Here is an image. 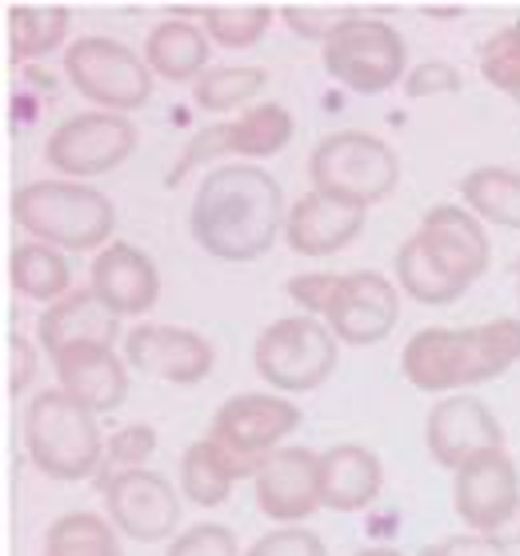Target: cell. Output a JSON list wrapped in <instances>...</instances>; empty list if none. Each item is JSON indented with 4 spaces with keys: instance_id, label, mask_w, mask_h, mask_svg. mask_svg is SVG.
Returning a JSON list of instances; mask_svg holds the SVG:
<instances>
[{
    "instance_id": "cell-27",
    "label": "cell",
    "mask_w": 520,
    "mask_h": 556,
    "mask_svg": "<svg viewBox=\"0 0 520 556\" xmlns=\"http://www.w3.org/2000/svg\"><path fill=\"white\" fill-rule=\"evenodd\" d=\"M229 128H232L229 132L232 156H241V161H265V156H277L292 140L296 116L280 101H261V104H249L237 121H229Z\"/></svg>"
},
{
    "instance_id": "cell-3",
    "label": "cell",
    "mask_w": 520,
    "mask_h": 556,
    "mask_svg": "<svg viewBox=\"0 0 520 556\" xmlns=\"http://www.w3.org/2000/svg\"><path fill=\"white\" fill-rule=\"evenodd\" d=\"M520 361V316H496L472 329H420L405 341L401 372L429 396L477 389Z\"/></svg>"
},
{
    "instance_id": "cell-32",
    "label": "cell",
    "mask_w": 520,
    "mask_h": 556,
    "mask_svg": "<svg viewBox=\"0 0 520 556\" xmlns=\"http://www.w3.org/2000/svg\"><path fill=\"white\" fill-rule=\"evenodd\" d=\"M481 76L496 92H508L520 101V21L496 28L481 45Z\"/></svg>"
},
{
    "instance_id": "cell-34",
    "label": "cell",
    "mask_w": 520,
    "mask_h": 556,
    "mask_svg": "<svg viewBox=\"0 0 520 556\" xmlns=\"http://www.w3.org/2000/svg\"><path fill=\"white\" fill-rule=\"evenodd\" d=\"M165 556H244L241 541L229 525L220 520H201V525H189L173 536V544L165 548Z\"/></svg>"
},
{
    "instance_id": "cell-39",
    "label": "cell",
    "mask_w": 520,
    "mask_h": 556,
    "mask_svg": "<svg viewBox=\"0 0 520 556\" xmlns=\"http://www.w3.org/2000/svg\"><path fill=\"white\" fill-rule=\"evenodd\" d=\"M337 277L341 273H296V277L284 280V292H289V301L308 316H320L325 313V304H329L332 289H337Z\"/></svg>"
},
{
    "instance_id": "cell-17",
    "label": "cell",
    "mask_w": 520,
    "mask_h": 556,
    "mask_svg": "<svg viewBox=\"0 0 520 556\" xmlns=\"http://www.w3.org/2000/svg\"><path fill=\"white\" fill-rule=\"evenodd\" d=\"M256 508L272 525H305L320 501V453L313 448H277L261 460L253 477Z\"/></svg>"
},
{
    "instance_id": "cell-15",
    "label": "cell",
    "mask_w": 520,
    "mask_h": 556,
    "mask_svg": "<svg viewBox=\"0 0 520 556\" xmlns=\"http://www.w3.org/2000/svg\"><path fill=\"white\" fill-rule=\"evenodd\" d=\"M453 508L469 532L493 536L520 517V468L505 448L481 453L453 472Z\"/></svg>"
},
{
    "instance_id": "cell-4",
    "label": "cell",
    "mask_w": 520,
    "mask_h": 556,
    "mask_svg": "<svg viewBox=\"0 0 520 556\" xmlns=\"http://www.w3.org/2000/svg\"><path fill=\"white\" fill-rule=\"evenodd\" d=\"M13 220L28 241H45L61 253H101L113 244L116 204L85 180H28L13 192Z\"/></svg>"
},
{
    "instance_id": "cell-13",
    "label": "cell",
    "mask_w": 520,
    "mask_h": 556,
    "mask_svg": "<svg viewBox=\"0 0 520 556\" xmlns=\"http://www.w3.org/2000/svg\"><path fill=\"white\" fill-rule=\"evenodd\" d=\"M296 429H301V405L292 396H280V392H237V396H229L225 405L216 408L208 437L216 444H225L229 453L261 465L268 453L284 448V441Z\"/></svg>"
},
{
    "instance_id": "cell-8",
    "label": "cell",
    "mask_w": 520,
    "mask_h": 556,
    "mask_svg": "<svg viewBox=\"0 0 520 556\" xmlns=\"http://www.w3.org/2000/svg\"><path fill=\"white\" fill-rule=\"evenodd\" d=\"M320 61H325V73L337 85L360 92V97H377V92H389L393 85H405L408 68H413L401 28L389 25L384 16L368 13L348 16L320 45Z\"/></svg>"
},
{
    "instance_id": "cell-28",
    "label": "cell",
    "mask_w": 520,
    "mask_h": 556,
    "mask_svg": "<svg viewBox=\"0 0 520 556\" xmlns=\"http://www.w3.org/2000/svg\"><path fill=\"white\" fill-rule=\"evenodd\" d=\"M40 556H125V548L104 513H64L45 529Z\"/></svg>"
},
{
    "instance_id": "cell-6",
    "label": "cell",
    "mask_w": 520,
    "mask_h": 556,
    "mask_svg": "<svg viewBox=\"0 0 520 556\" xmlns=\"http://www.w3.org/2000/svg\"><path fill=\"white\" fill-rule=\"evenodd\" d=\"M308 185L320 197L368 208V204L393 197V189L401 185V156L377 132L341 128V132H329L313 144Z\"/></svg>"
},
{
    "instance_id": "cell-40",
    "label": "cell",
    "mask_w": 520,
    "mask_h": 556,
    "mask_svg": "<svg viewBox=\"0 0 520 556\" xmlns=\"http://www.w3.org/2000/svg\"><path fill=\"white\" fill-rule=\"evenodd\" d=\"M37 365H40V344L21 337V332H13V337H9V392H13V396L33 389Z\"/></svg>"
},
{
    "instance_id": "cell-19",
    "label": "cell",
    "mask_w": 520,
    "mask_h": 556,
    "mask_svg": "<svg viewBox=\"0 0 520 556\" xmlns=\"http://www.w3.org/2000/svg\"><path fill=\"white\" fill-rule=\"evenodd\" d=\"M89 289L121 320L125 316H144L156 304V296H161V273H156L153 256L144 253V249H137L132 241H113L92 256Z\"/></svg>"
},
{
    "instance_id": "cell-31",
    "label": "cell",
    "mask_w": 520,
    "mask_h": 556,
    "mask_svg": "<svg viewBox=\"0 0 520 556\" xmlns=\"http://www.w3.org/2000/svg\"><path fill=\"white\" fill-rule=\"evenodd\" d=\"M272 25L268 4H241V9H204L201 28L220 49H253Z\"/></svg>"
},
{
    "instance_id": "cell-2",
    "label": "cell",
    "mask_w": 520,
    "mask_h": 556,
    "mask_svg": "<svg viewBox=\"0 0 520 556\" xmlns=\"http://www.w3.org/2000/svg\"><path fill=\"white\" fill-rule=\"evenodd\" d=\"M493 241L465 204H436L393 256L396 289L417 304H453L489 273Z\"/></svg>"
},
{
    "instance_id": "cell-35",
    "label": "cell",
    "mask_w": 520,
    "mask_h": 556,
    "mask_svg": "<svg viewBox=\"0 0 520 556\" xmlns=\"http://www.w3.org/2000/svg\"><path fill=\"white\" fill-rule=\"evenodd\" d=\"M244 556H329L320 532H313L308 525H277L265 536H256Z\"/></svg>"
},
{
    "instance_id": "cell-29",
    "label": "cell",
    "mask_w": 520,
    "mask_h": 556,
    "mask_svg": "<svg viewBox=\"0 0 520 556\" xmlns=\"http://www.w3.org/2000/svg\"><path fill=\"white\" fill-rule=\"evenodd\" d=\"M268 85V73L261 64H216L192 85V101L204 113H229L241 104L256 101Z\"/></svg>"
},
{
    "instance_id": "cell-12",
    "label": "cell",
    "mask_w": 520,
    "mask_h": 556,
    "mask_svg": "<svg viewBox=\"0 0 520 556\" xmlns=\"http://www.w3.org/2000/svg\"><path fill=\"white\" fill-rule=\"evenodd\" d=\"M320 320L341 344H356V349L381 344L401 320V289H396V280L372 273V268L341 273Z\"/></svg>"
},
{
    "instance_id": "cell-18",
    "label": "cell",
    "mask_w": 520,
    "mask_h": 556,
    "mask_svg": "<svg viewBox=\"0 0 520 556\" xmlns=\"http://www.w3.org/2000/svg\"><path fill=\"white\" fill-rule=\"evenodd\" d=\"M116 337H121V316L92 289H73L37 316V344L49 361L89 344L116 349Z\"/></svg>"
},
{
    "instance_id": "cell-14",
    "label": "cell",
    "mask_w": 520,
    "mask_h": 556,
    "mask_svg": "<svg viewBox=\"0 0 520 556\" xmlns=\"http://www.w3.org/2000/svg\"><path fill=\"white\" fill-rule=\"evenodd\" d=\"M424 448L441 468L457 472L460 465L477 460L481 453L505 448V429L489 401L472 396V392H453V396H436V405L429 408Z\"/></svg>"
},
{
    "instance_id": "cell-26",
    "label": "cell",
    "mask_w": 520,
    "mask_h": 556,
    "mask_svg": "<svg viewBox=\"0 0 520 556\" xmlns=\"http://www.w3.org/2000/svg\"><path fill=\"white\" fill-rule=\"evenodd\" d=\"M460 201L472 216L520 232V173L505 165H477L460 177Z\"/></svg>"
},
{
    "instance_id": "cell-25",
    "label": "cell",
    "mask_w": 520,
    "mask_h": 556,
    "mask_svg": "<svg viewBox=\"0 0 520 556\" xmlns=\"http://www.w3.org/2000/svg\"><path fill=\"white\" fill-rule=\"evenodd\" d=\"M9 280L21 296L37 304H56L73 292V265L64 261L61 249L45 241H21L9 256Z\"/></svg>"
},
{
    "instance_id": "cell-5",
    "label": "cell",
    "mask_w": 520,
    "mask_h": 556,
    "mask_svg": "<svg viewBox=\"0 0 520 556\" xmlns=\"http://www.w3.org/2000/svg\"><path fill=\"white\" fill-rule=\"evenodd\" d=\"M25 453L49 481L77 484L104 468V441L97 413L73 401L64 389H40L25 405Z\"/></svg>"
},
{
    "instance_id": "cell-1",
    "label": "cell",
    "mask_w": 520,
    "mask_h": 556,
    "mask_svg": "<svg viewBox=\"0 0 520 556\" xmlns=\"http://www.w3.org/2000/svg\"><path fill=\"white\" fill-rule=\"evenodd\" d=\"M284 189L261 165H216L192 197L189 228L213 261L249 265L284 237Z\"/></svg>"
},
{
    "instance_id": "cell-41",
    "label": "cell",
    "mask_w": 520,
    "mask_h": 556,
    "mask_svg": "<svg viewBox=\"0 0 520 556\" xmlns=\"http://www.w3.org/2000/svg\"><path fill=\"white\" fill-rule=\"evenodd\" d=\"M420 556H512L496 536H481V532H457L444 536L436 544H424Z\"/></svg>"
},
{
    "instance_id": "cell-36",
    "label": "cell",
    "mask_w": 520,
    "mask_h": 556,
    "mask_svg": "<svg viewBox=\"0 0 520 556\" xmlns=\"http://www.w3.org/2000/svg\"><path fill=\"white\" fill-rule=\"evenodd\" d=\"M453 97V92H460V73L457 64L448 61H420L408 68L405 76V97H413V101H424V97Z\"/></svg>"
},
{
    "instance_id": "cell-7",
    "label": "cell",
    "mask_w": 520,
    "mask_h": 556,
    "mask_svg": "<svg viewBox=\"0 0 520 556\" xmlns=\"http://www.w3.org/2000/svg\"><path fill=\"white\" fill-rule=\"evenodd\" d=\"M337 361H341V341L320 316L308 313L280 316L261 329L253 344L256 377L280 396L320 389L337 372Z\"/></svg>"
},
{
    "instance_id": "cell-24",
    "label": "cell",
    "mask_w": 520,
    "mask_h": 556,
    "mask_svg": "<svg viewBox=\"0 0 520 556\" xmlns=\"http://www.w3.org/2000/svg\"><path fill=\"white\" fill-rule=\"evenodd\" d=\"M208 33L201 25H192L189 16H165L149 28L144 37V61L153 68V76L165 80H201L213 64H208Z\"/></svg>"
},
{
    "instance_id": "cell-30",
    "label": "cell",
    "mask_w": 520,
    "mask_h": 556,
    "mask_svg": "<svg viewBox=\"0 0 520 556\" xmlns=\"http://www.w3.org/2000/svg\"><path fill=\"white\" fill-rule=\"evenodd\" d=\"M73 13L68 9H9V52L16 64H28L45 52L61 49L68 37Z\"/></svg>"
},
{
    "instance_id": "cell-11",
    "label": "cell",
    "mask_w": 520,
    "mask_h": 556,
    "mask_svg": "<svg viewBox=\"0 0 520 556\" xmlns=\"http://www.w3.org/2000/svg\"><path fill=\"white\" fill-rule=\"evenodd\" d=\"M104 517L128 541L161 544L177 536L180 525V489L165 472L153 468H125V472H101Z\"/></svg>"
},
{
    "instance_id": "cell-21",
    "label": "cell",
    "mask_w": 520,
    "mask_h": 556,
    "mask_svg": "<svg viewBox=\"0 0 520 556\" xmlns=\"http://www.w3.org/2000/svg\"><path fill=\"white\" fill-rule=\"evenodd\" d=\"M56 372V389H64L73 401H80L85 408L101 413H116L128 396V361L116 349L104 344H89V349H73L52 361Z\"/></svg>"
},
{
    "instance_id": "cell-44",
    "label": "cell",
    "mask_w": 520,
    "mask_h": 556,
    "mask_svg": "<svg viewBox=\"0 0 520 556\" xmlns=\"http://www.w3.org/2000/svg\"><path fill=\"white\" fill-rule=\"evenodd\" d=\"M517 104H520V101H517Z\"/></svg>"
},
{
    "instance_id": "cell-38",
    "label": "cell",
    "mask_w": 520,
    "mask_h": 556,
    "mask_svg": "<svg viewBox=\"0 0 520 556\" xmlns=\"http://www.w3.org/2000/svg\"><path fill=\"white\" fill-rule=\"evenodd\" d=\"M348 16H353V9H284L280 21H284L301 40H320V45H325Z\"/></svg>"
},
{
    "instance_id": "cell-23",
    "label": "cell",
    "mask_w": 520,
    "mask_h": 556,
    "mask_svg": "<svg viewBox=\"0 0 520 556\" xmlns=\"http://www.w3.org/2000/svg\"><path fill=\"white\" fill-rule=\"evenodd\" d=\"M253 460H244V456L229 453L225 444H216L213 437H201V441H192L185 453H180V472H177V489L185 501L201 508H220L225 501L232 496L237 481H253L256 477Z\"/></svg>"
},
{
    "instance_id": "cell-22",
    "label": "cell",
    "mask_w": 520,
    "mask_h": 556,
    "mask_svg": "<svg viewBox=\"0 0 520 556\" xmlns=\"http://www.w3.org/2000/svg\"><path fill=\"white\" fill-rule=\"evenodd\" d=\"M384 493V465L381 456L365 448V444H332L320 453V501L325 508L353 517L377 505Z\"/></svg>"
},
{
    "instance_id": "cell-33",
    "label": "cell",
    "mask_w": 520,
    "mask_h": 556,
    "mask_svg": "<svg viewBox=\"0 0 520 556\" xmlns=\"http://www.w3.org/2000/svg\"><path fill=\"white\" fill-rule=\"evenodd\" d=\"M161 448V432L153 425H125L104 441V472L149 468V456Z\"/></svg>"
},
{
    "instance_id": "cell-37",
    "label": "cell",
    "mask_w": 520,
    "mask_h": 556,
    "mask_svg": "<svg viewBox=\"0 0 520 556\" xmlns=\"http://www.w3.org/2000/svg\"><path fill=\"white\" fill-rule=\"evenodd\" d=\"M229 132H232L229 125L201 128V132L189 140V149L180 152V161H177V168H173V177H168V180H180L185 173H189V168H196V165H208V161L232 156V137H229Z\"/></svg>"
},
{
    "instance_id": "cell-10",
    "label": "cell",
    "mask_w": 520,
    "mask_h": 556,
    "mask_svg": "<svg viewBox=\"0 0 520 556\" xmlns=\"http://www.w3.org/2000/svg\"><path fill=\"white\" fill-rule=\"evenodd\" d=\"M137 125L121 113H85L64 116L45 140V161H49L64 180H92L121 168L137 152Z\"/></svg>"
},
{
    "instance_id": "cell-42",
    "label": "cell",
    "mask_w": 520,
    "mask_h": 556,
    "mask_svg": "<svg viewBox=\"0 0 520 556\" xmlns=\"http://www.w3.org/2000/svg\"><path fill=\"white\" fill-rule=\"evenodd\" d=\"M353 556H405L401 548H389V544H368V548H356Z\"/></svg>"
},
{
    "instance_id": "cell-9",
    "label": "cell",
    "mask_w": 520,
    "mask_h": 556,
    "mask_svg": "<svg viewBox=\"0 0 520 556\" xmlns=\"http://www.w3.org/2000/svg\"><path fill=\"white\" fill-rule=\"evenodd\" d=\"M64 76L68 85L92 101L101 113L128 116L144 109L153 97V68L137 49L113 37H77L64 49Z\"/></svg>"
},
{
    "instance_id": "cell-16",
    "label": "cell",
    "mask_w": 520,
    "mask_h": 556,
    "mask_svg": "<svg viewBox=\"0 0 520 556\" xmlns=\"http://www.w3.org/2000/svg\"><path fill=\"white\" fill-rule=\"evenodd\" d=\"M125 361L140 377L165 380L177 389L201 384L216 365V349L208 337L180 325H132L125 332Z\"/></svg>"
},
{
    "instance_id": "cell-43",
    "label": "cell",
    "mask_w": 520,
    "mask_h": 556,
    "mask_svg": "<svg viewBox=\"0 0 520 556\" xmlns=\"http://www.w3.org/2000/svg\"><path fill=\"white\" fill-rule=\"evenodd\" d=\"M512 277H517V308H520V256L512 261Z\"/></svg>"
},
{
    "instance_id": "cell-20",
    "label": "cell",
    "mask_w": 520,
    "mask_h": 556,
    "mask_svg": "<svg viewBox=\"0 0 520 556\" xmlns=\"http://www.w3.org/2000/svg\"><path fill=\"white\" fill-rule=\"evenodd\" d=\"M365 216L368 208H360V204H344L332 201V197H320V192H305L284 216V244L296 256L320 261V256L348 249L360 237Z\"/></svg>"
}]
</instances>
